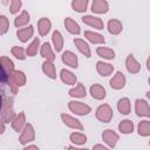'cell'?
<instances>
[{
	"instance_id": "1f68e13d",
	"label": "cell",
	"mask_w": 150,
	"mask_h": 150,
	"mask_svg": "<svg viewBox=\"0 0 150 150\" xmlns=\"http://www.w3.org/2000/svg\"><path fill=\"white\" fill-rule=\"evenodd\" d=\"M134 122L131 120H122L120 123H118V130L121 134L123 135H129L134 131Z\"/></svg>"
},
{
	"instance_id": "ee69618b",
	"label": "cell",
	"mask_w": 150,
	"mask_h": 150,
	"mask_svg": "<svg viewBox=\"0 0 150 150\" xmlns=\"http://www.w3.org/2000/svg\"><path fill=\"white\" fill-rule=\"evenodd\" d=\"M5 130H6V125H5V123L0 122V135H2V134L5 132Z\"/></svg>"
},
{
	"instance_id": "9a60e30c",
	"label": "cell",
	"mask_w": 150,
	"mask_h": 150,
	"mask_svg": "<svg viewBox=\"0 0 150 150\" xmlns=\"http://www.w3.org/2000/svg\"><path fill=\"white\" fill-rule=\"evenodd\" d=\"M73 42H74L75 47L77 48V50L82 55H84L87 59L91 57V49H90V47H89V45H88L87 41H84L83 39H80V38H75Z\"/></svg>"
},
{
	"instance_id": "8fae6325",
	"label": "cell",
	"mask_w": 150,
	"mask_h": 150,
	"mask_svg": "<svg viewBox=\"0 0 150 150\" xmlns=\"http://www.w3.org/2000/svg\"><path fill=\"white\" fill-rule=\"evenodd\" d=\"M33 35H34V27L32 25L25 26L22 28H18V30H16V36L22 43L28 42V40H30L33 38Z\"/></svg>"
},
{
	"instance_id": "6da1fadb",
	"label": "cell",
	"mask_w": 150,
	"mask_h": 150,
	"mask_svg": "<svg viewBox=\"0 0 150 150\" xmlns=\"http://www.w3.org/2000/svg\"><path fill=\"white\" fill-rule=\"evenodd\" d=\"M13 103H14L13 97H5L4 98L2 108L0 110V121L2 123H9L13 120V117L15 116Z\"/></svg>"
},
{
	"instance_id": "bcb514c9",
	"label": "cell",
	"mask_w": 150,
	"mask_h": 150,
	"mask_svg": "<svg viewBox=\"0 0 150 150\" xmlns=\"http://www.w3.org/2000/svg\"><path fill=\"white\" fill-rule=\"evenodd\" d=\"M0 1H1V0H0Z\"/></svg>"
},
{
	"instance_id": "d590c367",
	"label": "cell",
	"mask_w": 150,
	"mask_h": 150,
	"mask_svg": "<svg viewBox=\"0 0 150 150\" xmlns=\"http://www.w3.org/2000/svg\"><path fill=\"white\" fill-rule=\"evenodd\" d=\"M0 63H1V66L4 67V69L7 71V74L11 75L12 71L14 70V62H13L8 56L2 55V56H0Z\"/></svg>"
},
{
	"instance_id": "74e56055",
	"label": "cell",
	"mask_w": 150,
	"mask_h": 150,
	"mask_svg": "<svg viewBox=\"0 0 150 150\" xmlns=\"http://www.w3.org/2000/svg\"><path fill=\"white\" fill-rule=\"evenodd\" d=\"M22 8V0H11L9 5V13L16 15Z\"/></svg>"
},
{
	"instance_id": "d4e9b609",
	"label": "cell",
	"mask_w": 150,
	"mask_h": 150,
	"mask_svg": "<svg viewBox=\"0 0 150 150\" xmlns=\"http://www.w3.org/2000/svg\"><path fill=\"white\" fill-rule=\"evenodd\" d=\"M107 29L111 35H118L123 30V25L118 19H110L107 23Z\"/></svg>"
},
{
	"instance_id": "b9f144b4",
	"label": "cell",
	"mask_w": 150,
	"mask_h": 150,
	"mask_svg": "<svg viewBox=\"0 0 150 150\" xmlns=\"http://www.w3.org/2000/svg\"><path fill=\"white\" fill-rule=\"evenodd\" d=\"M23 149L25 150H32V149H34V150H39V146L38 145H35V144H26V145H23Z\"/></svg>"
},
{
	"instance_id": "8992f818",
	"label": "cell",
	"mask_w": 150,
	"mask_h": 150,
	"mask_svg": "<svg viewBox=\"0 0 150 150\" xmlns=\"http://www.w3.org/2000/svg\"><path fill=\"white\" fill-rule=\"evenodd\" d=\"M102 141L107 144L108 148H115L120 141V135L112 129H105L102 132Z\"/></svg>"
},
{
	"instance_id": "ffe728a7",
	"label": "cell",
	"mask_w": 150,
	"mask_h": 150,
	"mask_svg": "<svg viewBox=\"0 0 150 150\" xmlns=\"http://www.w3.org/2000/svg\"><path fill=\"white\" fill-rule=\"evenodd\" d=\"M29 21H30V14L27 11H21L19 15H16L14 19V26L15 28H22L25 26H28Z\"/></svg>"
},
{
	"instance_id": "277c9868",
	"label": "cell",
	"mask_w": 150,
	"mask_h": 150,
	"mask_svg": "<svg viewBox=\"0 0 150 150\" xmlns=\"http://www.w3.org/2000/svg\"><path fill=\"white\" fill-rule=\"evenodd\" d=\"M34 139H35V129H34L33 124L26 123V125L21 130V134L19 137V143L21 145H26L28 143H32Z\"/></svg>"
},
{
	"instance_id": "f6af8a7d",
	"label": "cell",
	"mask_w": 150,
	"mask_h": 150,
	"mask_svg": "<svg viewBox=\"0 0 150 150\" xmlns=\"http://www.w3.org/2000/svg\"><path fill=\"white\" fill-rule=\"evenodd\" d=\"M2 103H4V97H2V94H1V91H0V110H1V108H2Z\"/></svg>"
},
{
	"instance_id": "d6a6232c",
	"label": "cell",
	"mask_w": 150,
	"mask_h": 150,
	"mask_svg": "<svg viewBox=\"0 0 150 150\" xmlns=\"http://www.w3.org/2000/svg\"><path fill=\"white\" fill-rule=\"evenodd\" d=\"M137 134L141 137L150 136V121L149 120H142L137 124Z\"/></svg>"
},
{
	"instance_id": "7402d4cb",
	"label": "cell",
	"mask_w": 150,
	"mask_h": 150,
	"mask_svg": "<svg viewBox=\"0 0 150 150\" xmlns=\"http://www.w3.org/2000/svg\"><path fill=\"white\" fill-rule=\"evenodd\" d=\"M52 43H53L54 50L56 53L62 52L63 45H64V40H63V36H62L60 30H54L53 32V34H52Z\"/></svg>"
},
{
	"instance_id": "5bb4252c",
	"label": "cell",
	"mask_w": 150,
	"mask_h": 150,
	"mask_svg": "<svg viewBox=\"0 0 150 150\" xmlns=\"http://www.w3.org/2000/svg\"><path fill=\"white\" fill-rule=\"evenodd\" d=\"M125 68L128 73L130 74H137L141 70V63L136 60V57L132 54H129L125 57Z\"/></svg>"
},
{
	"instance_id": "4dcf8cb0",
	"label": "cell",
	"mask_w": 150,
	"mask_h": 150,
	"mask_svg": "<svg viewBox=\"0 0 150 150\" xmlns=\"http://www.w3.org/2000/svg\"><path fill=\"white\" fill-rule=\"evenodd\" d=\"M96 53L103 60H114L115 59V52H114V49H111L109 47H103V46L97 47Z\"/></svg>"
},
{
	"instance_id": "83f0119b",
	"label": "cell",
	"mask_w": 150,
	"mask_h": 150,
	"mask_svg": "<svg viewBox=\"0 0 150 150\" xmlns=\"http://www.w3.org/2000/svg\"><path fill=\"white\" fill-rule=\"evenodd\" d=\"M64 28L67 29L68 33H70L73 35H79L81 33L80 25L71 18H66L64 19Z\"/></svg>"
},
{
	"instance_id": "f546056e",
	"label": "cell",
	"mask_w": 150,
	"mask_h": 150,
	"mask_svg": "<svg viewBox=\"0 0 150 150\" xmlns=\"http://www.w3.org/2000/svg\"><path fill=\"white\" fill-rule=\"evenodd\" d=\"M69 139L74 145L81 146L84 145L87 143V136L83 132H79V131H74L69 135Z\"/></svg>"
},
{
	"instance_id": "484cf974",
	"label": "cell",
	"mask_w": 150,
	"mask_h": 150,
	"mask_svg": "<svg viewBox=\"0 0 150 150\" xmlns=\"http://www.w3.org/2000/svg\"><path fill=\"white\" fill-rule=\"evenodd\" d=\"M9 77H11V80L20 88V87H23L26 83H27V76H26V74L22 71V70H13L12 71V74L9 75Z\"/></svg>"
},
{
	"instance_id": "8d00e7d4",
	"label": "cell",
	"mask_w": 150,
	"mask_h": 150,
	"mask_svg": "<svg viewBox=\"0 0 150 150\" xmlns=\"http://www.w3.org/2000/svg\"><path fill=\"white\" fill-rule=\"evenodd\" d=\"M11 53L13 56H15V59L20 60V61H23L27 55H26V49L23 47H20V46H13L12 49H11Z\"/></svg>"
},
{
	"instance_id": "5b68a950",
	"label": "cell",
	"mask_w": 150,
	"mask_h": 150,
	"mask_svg": "<svg viewBox=\"0 0 150 150\" xmlns=\"http://www.w3.org/2000/svg\"><path fill=\"white\" fill-rule=\"evenodd\" d=\"M135 112L138 117H150V105L144 98H137L135 101Z\"/></svg>"
},
{
	"instance_id": "603a6c76",
	"label": "cell",
	"mask_w": 150,
	"mask_h": 150,
	"mask_svg": "<svg viewBox=\"0 0 150 150\" xmlns=\"http://www.w3.org/2000/svg\"><path fill=\"white\" fill-rule=\"evenodd\" d=\"M40 55L45 59V60H50V61H54L55 60V52L54 49L52 48L50 43L49 42H45L40 46Z\"/></svg>"
},
{
	"instance_id": "f1b7e54d",
	"label": "cell",
	"mask_w": 150,
	"mask_h": 150,
	"mask_svg": "<svg viewBox=\"0 0 150 150\" xmlns=\"http://www.w3.org/2000/svg\"><path fill=\"white\" fill-rule=\"evenodd\" d=\"M117 110L122 115H129L131 111V103L128 97H122L117 102Z\"/></svg>"
},
{
	"instance_id": "ba28073f",
	"label": "cell",
	"mask_w": 150,
	"mask_h": 150,
	"mask_svg": "<svg viewBox=\"0 0 150 150\" xmlns=\"http://www.w3.org/2000/svg\"><path fill=\"white\" fill-rule=\"evenodd\" d=\"M61 120L63 122V124L70 129H74V130H80L82 131L83 130V124L81 123L80 120H77L76 117L69 115V114H61Z\"/></svg>"
},
{
	"instance_id": "7bdbcfd3",
	"label": "cell",
	"mask_w": 150,
	"mask_h": 150,
	"mask_svg": "<svg viewBox=\"0 0 150 150\" xmlns=\"http://www.w3.org/2000/svg\"><path fill=\"white\" fill-rule=\"evenodd\" d=\"M107 150L108 149V146L107 145H103V144H95V145H93V150Z\"/></svg>"
},
{
	"instance_id": "836d02e7",
	"label": "cell",
	"mask_w": 150,
	"mask_h": 150,
	"mask_svg": "<svg viewBox=\"0 0 150 150\" xmlns=\"http://www.w3.org/2000/svg\"><path fill=\"white\" fill-rule=\"evenodd\" d=\"M40 39L39 38H34V40L28 45V47L26 48V55L29 57H33L38 54L39 49H40Z\"/></svg>"
},
{
	"instance_id": "3957f363",
	"label": "cell",
	"mask_w": 150,
	"mask_h": 150,
	"mask_svg": "<svg viewBox=\"0 0 150 150\" xmlns=\"http://www.w3.org/2000/svg\"><path fill=\"white\" fill-rule=\"evenodd\" d=\"M68 109L70 112L77 115V116H87L91 112V108L80 101H69L68 102Z\"/></svg>"
},
{
	"instance_id": "ab89813d",
	"label": "cell",
	"mask_w": 150,
	"mask_h": 150,
	"mask_svg": "<svg viewBox=\"0 0 150 150\" xmlns=\"http://www.w3.org/2000/svg\"><path fill=\"white\" fill-rule=\"evenodd\" d=\"M8 76L9 75L7 74V71L4 69V67L0 63V83H6L7 80H8Z\"/></svg>"
},
{
	"instance_id": "d6986e66",
	"label": "cell",
	"mask_w": 150,
	"mask_h": 150,
	"mask_svg": "<svg viewBox=\"0 0 150 150\" xmlns=\"http://www.w3.org/2000/svg\"><path fill=\"white\" fill-rule=\"evenodd\" d=\"M42 71L43 74L49 77L50 80H56L57 75H56V68H55V64L53 63V61L50 60H45L43 63H42Z\"/></svg>"
},
{
	"instance_id": "e0dca14e",
	"label": "cell",
	"mask_w": 150,
	"mask_h": 150,
	"mask_svg": "<svg viewBox=\"0 0 150 150\" xmlns=\"http://www.w3.org/2000/svg\"><path fill=\"white\" fill-rule=\"evenodd\" d=\"M60 79H61V81L64 83V84H67V86H75L76 83H77V77H76V75L73 73V71H70V70H68V69H61L60 70Z\"/></svg>"
},
{
	"instance_id": "60d3db41",
	"label": "cell",
	"mask_w": 150,
	"mask_h": 150,
	"mask_svg": "<svg viewBox=\"0 0 150 150\" xmlns=\"http://www.w3.org/2000/svg\"><path fill=\"white\" fill-rule=\"evenodd\" d=\"M7 84H8V87H9V89H11V91H12V94H16L18 93V90H19V87L11 80V77L8 76V80H7V82H6Z\"/></svg>"
},
{
	"instance_id": "30bf717a",
	"label": "cell",
	"mask_w": 150,
	"mask_h": 150,
	"mask_svg": "<svg viewBox=\"0 0 150 150\" xmlns=\"http://www.w3.org/2000/svg\"><path fill=\"white\" fill-rule=\"evenodd\" d=\"M82 22L89 27H93L95 29H98V30H102L104 28V22L101 18L98 16H94V15H83L81 18Z\"/></svg>"
},
{
	"instance_id": "52a82bcc",
	"label": "cell",
	"mask_w": 150,
	"mask_h": 150,
	"mask_svg": "<svg viewBox=\"0 0 150 150\" xmlns=\"http://www.w3.org/2000/svg\"><path fill=\"white\" fill-rule=\"evenodd\" d=\"M125 84H127V79L122 71H116L115 75H112V77L109 81V86L114 90H121L125 87Z\"/></svg>"
},
{
	"instance_id": "4316f807",
	"label": "cell",
	"mask_w": 150,
	"mask_h": 150,
	"mask_svg": "<svg viewBox=\"0 0 150 150\" xmlns=\"http://www.w3.org/2000/svg\"><path fill=\"white\" fill-rule=\"evenodd\" d=\"M84 38L90 43H94V45H102V43L105 42V39H104V36L102 34L93 32V30H86L84 32Z\"/></svg>"
},
{
	"instance_id": "9c48e42d",
	"label": "cell",
	"mask_w": 150,
	"mask_h": 150,
	"mask_svg": "<svg viewBox=\"0 0 150 150\" xmlns=\"http://www.w3.org/2000/svg\"><path fill=\"white\" fill-rule=\"evenodd\" d=\"M61 61L63 64L68 66L69 68H73V69H76L79 67V59H77V55L75 53H73L71 50H66L62 53L61 55Z\"/></svg>"
},
{
	"instance_id": "44dd1931",
	"label": "cell",
	"mask_w": 150,
	"mask_h": 150,
	"mask_svg": "<svg viewBox=\"0 0 150 150\" xmlns=\"http://www.w3.org/2000/svg\"><path fill=\"white\" fill-rule=\"evenodd\" d=\"M68 95L70 97H74V98H84L87 96V90H86L84 84L81 83V82L76 83L75 87H73V88L69 89Z\"/></svg>"
},
{
	"instance_id": "f35d334b",
	"label": "cell",
	"mask_w": 150,
	"mask_h": 150,
	"mask_svg": "<svg viewBox=\"0 0 150 150\" xmlns=\"http://www.w3.org/2000/svg\"><path fill=\"white\" fill-rule=\"evenodd\" d=\"M9 30V20L6 15H0V36L5 35Z\"/></svg>"
},
{
	"instance_id": "e575fe53",
	"label": "cell",
	"mask_w": 150,
	"mask_h": 150,
	"mask_svg": "<svg viewBox=\"0 0 150 150\" xmlns=\"http://www.w3.org/2000/svg\"><path fill=\"white\" fill-rule=\"evenodd\" d=\"M71 8L77 13H84L88 8L89 0H71Z\"/></svg>"
},
{
	"instance_id": "7a4b0ae2",
	"label": "cell",
	"mask_w": 150,
	"mask_h": 150,
	"mask_svg": "<svg viewBox=\"0 0 150 150\" xmlns=\"http://www.w3.org/2000/svg\"><path fill=\"white\" fill-rule=\"evenodd\" d=\"M95 116H96V118L100 122H102V123H109L112 120V116H114L112 108L108 103L100 104L97 107L96 111H95Z\"/></svg>"
},
{
	"instance_id": "2e32d148",
	"label": "cell",
	"mask_w": 150,
	"mask_h": 150,
	"mask_svg": "<svg viewBox=\"0 0 150 150\" xmlns=\"http://www.w3.org/2000/svg\"><path fill=\"white\" fill-rule=\"evenodd\" d=\"M115 68L112 64L108 63V62H104V61H97L96 62V71L101 75V76H110L112 73H114Z\"/></svg>"
},
{
	"instance_id": "7c38bea8",
	"label": "cell",
	"mask_w": 150,
	"mask_h": 150,
	"mask_svg": "<svg viewBox=\"0 0 150 150\" xmlns=\"http://www.w3.org/2000/svg\"><path fill=\"white\" fill-rule=\"evenodd\" d=\"M89 94L90 96L94 98V100H97V101H102L107 96V90L105 88L100 84V83H95V84H91L90 88H89Z\"/></svg>"
},
{
	"instance_id": "ac0fdd59",
	"label": "cell",
	"mask_w": 150,
	"mask_h": 150,
	"mask_svg": "<svg viewBox=\"0 0 150 150\" xmlns=\"http://www.w3.org/2000/svg\"><path fill=\"white\" fill-rule=\"evenodd\" d=\"M91 11L95 14H105L109 11V4L107 0H93Z\"/></svg>"
},
{
	"instance_id": "4fadbf2b",
	"label": "cell",
	"mask_w": 150,
	"mask_h": 150,
	"mask_svg": "<svg viewBox=\"0 0 150 150\" xmlns=\"http://www.w3.org/2000/svg\"><path fill=\"white\" fill-rule=\"evenodd\" d=\"M26 123H27V121H26L25 111H20L19 114H15V116L11 121V125H12L13 130H15L16 132H21V130L23 129Z\"/></svg>"
},
{
	"instance_id": "cb8c5ba5",
	"label": "cell",
	"mask_w": 150,
	"mask_h": 150,
	"mask_svg": "<svg viewBox=\"0 0 150 150\" xmlns=\"http://www.w3.org/2000/svg\"><path fill=\"white\" fill-rule=\"evenodd\" d=\"M52 29V21L48 18H41L38 21V32L40 36H46Z\"/></svg>"
}]
</instances>
